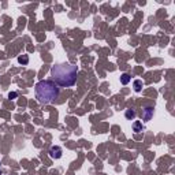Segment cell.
Wrapping results in <instances>:
<instances>
[{"mask_svg":"<svg viewBox=\"0 0 175 175\" xmlns=\"http://www.w3.org/2000/svg\"><path fill=\"white\" fill-rule=\"evenodd\" d=\"M130 80H131V77L129 74H126V73L120 75V82L123 83V85H127V83L130 82Z\"/></svg>","mask_w":175,"mask_h":175,"instance_id":"8992f818","label":"cell"},{"mask_svg":"<svg viewBox=\"0 0 175 175\" xmlns=\"http://www.w3.org/2000/svg\"><path fill=\"white\" fill-rule=\"evenodd\" d=\"M152 116H153V108L152 107L144 108L142 112H141V118H142V120H151Z\"/></svg>","mask_w":175,"mask_h":175,"instance_id":"277c9868","label":"cell"},{"mask_svg":"<svg viewBox=\"0 0 175 175\" xmlns=\"http://www.w3.org/2000/svg\"><path fill=\"white\" fill-rule=\"evenodd\" d=\"M141 88H142V81H139V80L134 81V90H136V92H139Z\"/></svg>","mask_w":175,"mask_h":175,"instance_id":"52a82bcc","label":"cell"},{"mask_svg":"<svg viewBox=\"0 0 175 175\" xmlns=\"http://www.w3.org/2000/svg\"><path fill=\"white\" fill-rule=\"evenodd\" d=\"M144 130V126L141 122H134L133 123V131H136V133H139V131Z\"/></svg>","mask_w":175,"mask_h":175,"instance_id":"5b68a950","label":"cell"},{"mask_svg":"<svg viewBox=\"0 0 175 175\" xmlns=\"http://www.w3.org/2000/svg\"><path fill=\"white\" fill-rule=\"evenodd\" d=\"M77 66H73L70 63H62L56 64L51 68V77L54 78V82L62 88L73 86L77 81Z\"/></svg>","mask_w":175,"mask_h":175,"instance_id":"6da1fadb","label":"cell"},{"mask_svg":"<svg viewBox=\"0 0 175 175\" xmlns=\"http://www.w3.org/2000/svg\"><path fill=\"white\" fill-rule=\"evenodd\" d=\"M126 118H127V119H134V118H136V111H134V110H127V111H126Z\"/></svg>","mask_w":175,"mask_h":175,"instance_id":"9c48e42d","label":"cell"},{"mask_svg":"<svg viewBox=\"0 0 175 175\" xmlns=\"http://www.w3.org/2000/svg\"><path fill=\"white\" fill-rule=\"evenodd\" d=\"M17 96H18V95H17V93H15V92H11V93H10V95H8V97H10V98H15V97H17Z\"/></svg>","mask_w":175,"mask_h":175,"instance_id":"30bf717a","label":"cell"},{"mask_svg":"<svg viewBox=\"0 0 175 175\" xmlns=\"http://www.w3.org/2000/svg\"><path fill=\"white\" fill-rule=\"evenodd\" d=\"M62 153H63V151L60 146L55 145L49 149V156L52 157V159H60V157H62Z\"/></svg>","mask_w":175,"mask_h":175,"instance_id":"3957f363","label":"cell"},{"mask_svg":"<svg viewBox=\"0 0 175 175\" xmlns=\"http://www.w3.org/2000/svg\"><path fill=\"white\" fill-rule=\"evenodd\" d=\"M34 92H36L37 100L41 104H49L59 97V88L56 86V83L54 81L44 80L37 82Z\"/></svg>","mask_w":175,"mask_h":175,"instance_id":"7a4b0ae2","label":"cell"},{"mask_svg":"<svg viewBox=\"0 0 175 175\" xmlns=\"http://www.w3.org/2000/svg\"><path fill=\"white\" fill-rule=\"evenodd\" d=\"M0 175H2V172H0Z\"/></svg>","mask_w":175,"mask_h":175,"instance_id":"8fae6325","label":"cell"},{"mask_svg":"<svg viewBox=\"0 0 175 175\" xmlns=\"http://www.w3.org/2000/svg\"><path fill=\"white\" fill-rule=\"evenodd\" d=\"M18 62L21 63V64H27V63H29V58H27V55H22V56L18 58Z\"/></svg>","mask_w":175,"mask_h":175,"instance_id":"ba28073f","label":"cell"}]
</instances>
